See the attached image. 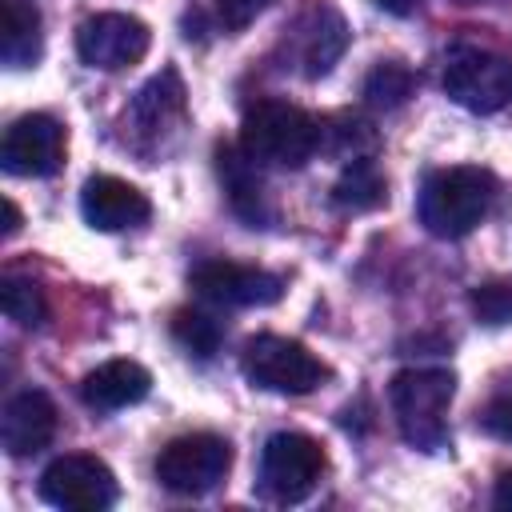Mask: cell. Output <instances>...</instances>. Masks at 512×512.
I'll use <instances>...</instances> for the list:
<instances>
[{"mask_svg":"<svg viewBox=\"0 0 512 512\" xmlns=\"http://www.w3.org/2000/svg\"><path fill=\"white\" fill-rule=\"evenodd\" d=\"M376 4H380L384 12H392V16H408V12H412L420 0H376Z\"/></svg>","mask_w":512,"mask_h":512,"instance_id":"83f0119b","label":"cell"},{"mask_svg":"<svg viewBox=\"0 0 512 512\" xmlns=\"http://www.w3.org/2000/svg\"><path fill=\"white\" fill-rule=\"evenodd\" d=\"M132 120L144 136H164L168 128H176L184 120V84L176 76V68H164L160 76H152L136 100H132Z\"/></svg>","mask_w":512,"mask_h":512,"instance_id":"e0dca14e","label":"cell"},{"mask_svg":"<svg viewBox=\"0 0 512 512\" xmlns=\"http://www.w3.org/2000/svg\"><path fill=\"white\" fill-rule=\"evenodd\" d=\"M412 84H416L412 68H404V64H396V60H380V64L364 76V100H368L372 108L392 112V108H400V104L412 96Z\"/></svg>","mask_w":512,"mask_h":512,"instance_id":"ffe728a7","label":"cell"},{"mask_svg":"<svg viewBox=\"0 0 512 512\" xmlns=\"http://www.w3.org/2000/svg\"><path fill=\"white\" fill-rule=\"evenodd\" d=\"M240 368H244V376H248L256 388H264V392H284V396H304V392H312V388L328 376V368H324L304 344H296V340H288V336H272V332L252 336V340L244 344Z\"/></svg>","mask_w":512,"mask_h":512,"instance_id":"5b68a950","label":"cell"},{"mask_svg":"<svg viewBox=\"0 0 512 512\" xmlns=\"http://www.w3.org/2000/svg\"><path fill=\"white\" fill-rule=\"evenodd\" d=\"M80 212L92 228L100 232H120V228H132V224H144L152 204L148 196L120 180V176H92L84 188H80Z\"/></svg>","mask_w":512,"mask_h":512,"instance_id":"5bb4252c","label":"cell"},{"mask_svg":"<svg viewBox=\"0 0 512 512\" xmlns=\"http://www.w3.org/2000/svg\"><path fill=\"white\" fill-rule=\"evenodd\" d=\"M444 92L468 112H500L512 100V56L476 40H456L444 56Z\"/></svg>","mask_w":512,"mask_h":512,"instance_id":"277c9868","label":"cell"},{"mask_svg":"<svg viewBox=\"0 0 512 512\" xmlns=\"http://www.w3.org/2000/svg\"><path fill=\"white\" fill-rule=\"evenodd\" d=\"M64 128L48 112H28L8 124L0 144V164L12 176H52L64 164Z\"/></svg>","mask_w":512,"mask_h":512,"instance_id":"7c38bea8","label":"cell"},{"mask_svg":"<svg viewBox=\"0 0 512 512\" xmlns=\"http://www.w3.org/2000/svg\"><path fill=\"white\" fill-rule=\"evenodd\" d=\"M0 304H4V316L16 320L20 328H40L48 320V300H44L40 284H32L24 276L0 280Z\"/></svg>","mask_w":512,"mask_h":512,"instance_id":"7402d4cb","label":"cell"},{"mask_svg":"<svg viewBox=\"0 0 512 512\" xmlns=\"http://www.w3.org/2000/svg\"><path fill=\"white\" fill-rule=\"evenodd\" d=\"M480 428L504 444H512V396L508 400H492L484 412H480Z\"/></svg>","mask_w":512,"mask_h":512,"instance_id":"d4e9b609","label":"cell"},{"mask_svg":"<svg viewBox=\"0 0 512 512\" xmlns=\"http://www.w3.org/2000/svg\"><path fill=\"white\" fill-rule=\"evenodd\" d=\"M40 496L64 512H104L116 504L120 484L104 460L68 452V456H56L40 472Z\"/></svg>","mask_w":512,"mask_h":512,"instance_id":"9c48e42d","label":"cell"},{"mask_svg":"<svg viewBox=\"0 0 512 512\" xmlns=\"http://www.w3.org/2000/svg\"><path fill=\"white\" fill-rule=\"evenodd\" d=\"M332 200L344 208V212H372L388 200V184L376 168L372 156H352L348 168L340 172L336 188H332Z\"/></svg>","mask_w":512,"mask_h":512,"instance_id":"d6986e66","label":"cell"},{"mask_svg":"<svg viewBox=\"0 0 512 512\" xmlns=\"http://www.w3.org/2000/svg\"><path fill=\"white\" fill-rule=\"evenodd\" d=\"M492 504H496L500 512H512V472H500V480H496V488H492Z\"/></svg>","mask_w":512,"mask_h":512,"instance_id":"484cf974","label":"cell"},{"mask_svg":"<svg viewBox=\"0 0 512 512\" xmlns=\"http://www.w3.org/2000/svg\"><path fill=\"white\" fill-rule=\"evenodd\" d=\"M232 468V448L216 432L176 436L156 456V480L176 496H204L212 492Z\"/></svg>","mask_w":512,"mask_h":512,"instance_id":"52a82bcc","label":"cell"},{"mask_svg":"<svg viewBox=\"0 0 512 512\" xmlns=\"http://www.w3.org/2000/svg\"><path fill=\"white\" fill-rule=\"evenodd\" d=\"M344 48H348V24H344L340 8L328 0H308L296 12V20L284 28L288 64L308 80L328 76L332 64L344 56Z\"/></svg>","mask_w":512,"mask_h":512,"instance_id":"ba28073f","label":"cell"},{"mask_svg":"<svg viewBox=\"0 0 512 512\" xmlns=\"http://www.w3.org/2000/svg\"><path fill=\"white\" fill-rule=\"evenodd\" d=\"M56 436V404L40 388H24L4 404L0 416V444L8 456H36Z\"/></svg>","mask_w":512,"mask_h":512,"instance_id":"4fadbf2b","label":"cell"},{"mask_svg":"<svg viewBox=\"0 0 512 512\" xmlns=\"http://www.w3.org/2000/svg\"><path fill=\"white\" fill-rule=\"evenodd\" d=\"M240 148L256 164L272 168H304L320 148V120L288 100H260L244 112Z\"/></svg>","mask_w":512,"mask_h":512,"instance_id":"7a4b0ae2","label":"cell"},{"mask_svg":"<svg viewBox=\"0 0 512 512\" xmlns=\"http://www.w3.org/2000/svg\"><path fill=\"white\" fill-rule=\"evenodd\" d=\"M40 12L32 0H0V56L8 68H32L40 60Z\"/></svg>","mask_w":512,"mask_h":512,"instance_id":"ac0fdd59","label":"cell"},{"mask_svg":"<svg viewBox=\"0 0 512 512\" xmlns=\"http://www.w3.org/2000/svg\"><path fill=\"white\" fill-rule=\"evenodd\" d=\"M152 44V32L144 20L128 12H96L76 28V52L88 68L100 72H120L136 60H144Z\"/></svg>","mask_w":512,"mask_h":512,"instance_id":"30bf717a","label":"cell"},{"mask_svg":"<svg viewBox=\"0 0 512 512\" xmlns=\"http://www.w3.org/2000/svg\"><path fill=\"white\" fill-rule=\"evenodd\" d=\"M324 472V448L304 432H276L260 448V492L276 504H300L312 496Z\"/></svg>","mask_w":512,"mask_h":512,"instance_id":"8992f818","label":"cell"},{"mask_svg":"<svg viewBox=\"0 0 512 512\" xmlns=\"http://www.w3.org/2000/svg\"><path fill=\"white\" fill-rule=\"evenodd\" d=\"M152 388V376L144 364L136 360H104L100 368H92L84 380H80V400L96 412H120V408H132L148 396Z\"/></svg>","mask_w":512,"mask_h":512,"instance_id":"2e32d148","label":"cell"},{"mask_svg":"<svg viewBox=\"0 0 512 512\" xmlns=\"http://www.w3.org/2000/svg\"><path fill=\"white\" fill-rule=\"evenodd\" d=\"M272 0H216V12H220V20H224V28H244V24H252L264 8H268Z\"/></svg>","mask_w":512,"mask_h":512,"instance_id":"cb8c5ba5","label":"cell"},{"mask_svg":"<svg viewBox=\"0 0 512 512\" xmlns=\"http://www.w3.org/2000/svg\"><path fill=\"white\" fill-rule=\"evenodd\" d=\"M172 336H176V344H180L188 356L212 360L216 348H220V340H224V328H220V320H212L208 312L180 308V312L172 316Z\"/></svg>","mask_w":512,"mask_h":512,"instance_id":"44dd1931","label":"cell"},{"mask_svg":"<svg viewBox=\"0 0 512 512\" xmlns=\"http://www.w3.org/2000/svg\"><path fill=\"white\" fill-rule=\"evenodd\" d=\"M188 284L224 308H264L276 304L284 296V280L276 272L252 268V264H236V260H204L192 268Z\"/></svg>","mask_w":512,"mask_h":512,"instance_id":"8fae6325","label":"cell"},{"mask_svg":"<svg viewBox=\"0 0 512 512\" xmlns=\"http://www.w3.org/2000/svg\"><path fill=\"white\" fill-rule=\"evenodd\" d=\"M216 172H220V184H224V196H228V208L252 224V228H264L272 220V208H268V196H264V180L256 172V160L236 148V144H220L216 148Z\"/></svg>","mask_w":512,"mask_h":512,"instance_id":"9a60e30c","label":"cell"},{"mask_svg":"<svg viewBox=\"0 0 512 512\" xmlns=\"http://www.w3.org/2000/svg\"><path fill=\"white\" fill-rule=\"evenodd\" d=\"M16 232H20V208L4 200V236H16Z\"/></svg>","mask_w":512,"mask_h":512,"instance_id":"4316f807","label":"cell"},{"mask_svg":"<svg viewBox=\"0 0 512 512\" xmlns=\"http://www.w3.org/2000/svg\"><path fill=\"white\" fill-rule=\"evenodd\" d=\"M472 312H476L484 324H492V328L508 324V320H512V284H504V280L476 284V288H472Z\"/></svg>","mask_w":512,"mask_h":512,"instance_id":"603a6c76","label":"cell"},{"mask_svg":"<svg viewBox=\"0 0 512 512\" xmlns=\"http://www.w3.org/2000/svg\"><path fill=\"white\" fill-rule=\"evenodd\" d=\"M460 4H476V0H460Z\"/></svg>","mask_w":512,"mask_h":512,"instance_id":"f1b7e54d","label":"cell"},{"mask_svg":"<svg viewBox=\"0 0 512 512\" xmlns=\"http://www.w3.org/2000/svg\"><path fill=\"white\" fill-rule=\"evenodd\" d=\"M456 392V376L448 368H404L388 384L392 416L400 436L420 452H440L448 444V404Z\"/></svg>","mask_w":512,"mask_h":512,"instance_id":"3957f363","label":"cell"},{"mask_svg":"<svg viewBox=\"0 0 512 512\" xmlns=\"http://www.w3.org/2000/svg\"><path fill=\"white\" fill-rule=\"evenodd\" d=\"M492 200H496L492 172L472 168V164H456V168H440L424 180L416 212L432 236L460 240L492 212Z\"/></svg>","mask_w":512,"mask_h":512,"instance_id":"6da1fadb","label":"cell"}]
</instances>
